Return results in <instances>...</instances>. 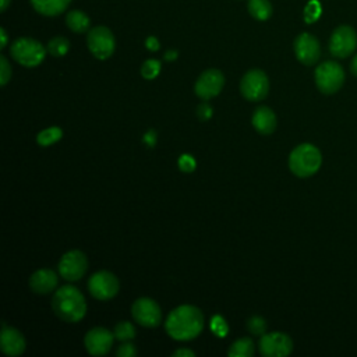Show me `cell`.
<instances>
[{
  "label": "cell",
  "mask_w": 357,
  "mask_h": 357,
  "mask_svg": "<svg viewBox=\"0 0 357 357\" xmlns=\"http://www.w3.org/2000/svg\"><path fill=\"white\" fill-rule=\"evenodd\" d=\"M0 349L4 354L11 357L22 354L25 350V339L22 333L3 324L1 335H0Z\"/></svg>",
  "instance_id": "2e32d148"
},
{
  "label": "cell",
  "mask_w": 357,
  "mask_h": 357,
  "mask_svg": "<svg viewBox=\"0 0 357 357\" xmlns=\"http://www.w3.org/2000/svg\"><path fill=\"white\" fill-rule=\"evenodd\" d=\"M10 3H11V0H1V3H0V11H6L7 7L10 6Z\"/></svg>",
  "instance_id": "ab89813d"
},
{
  "label": "cell",
  "mask_w": 357,
  "mask_h": 357,
  "mask_svg": "<svg viewBox=\"0 0 357 357\" xmlns=\"http://www.w3.org/2000/svg\"><path fill=\"white\" fill-rule=\"evenodd\" d=\"M88 268V259L85 254L79 250H71L66 252L59 262V273L63 279L68 282H75L81 279Z\"/></svg>",
  "instance_id": "8fae6325"
},
{
  "label": "cell",
  "mask_w": 357,
  "mask_h": 357,
  "mask_svg": "<svg viewBox=\"0 0 357 357\" xmlns=\"http://www.w3.org/2000/svg\"><path fill=\"white\" fill-rule=\"evenodd\" d=\"M319 14H321V6L317 0H311L304 8V20L308 24L317 21L319 18Z\"/></svg>",
  "instance_id": "83f0119b"
},
{
  "label": "cell",
  "mask_w": 357,
  "mask_h": 357,
  "mask_svg": "<svg viewBox=\"0 0 357 357\" xmlns=\"http://www.w3.org/2000/svg\"><path fill=\"white\" fill-rule=\"evenodd\" d=\"M159 73H160V61L159 60L149 59L141 66V75L145 79H153L158 77Z\"/></svg>",
  "instance_id": "484cf974"
},
{
  "label": "cell",
  "mask_w": 357,
  "mask_h": 357,
  "mask_svg": "<svg viewBox=\"0 0 357 357\" xmlns=\"http://www.w3.org/2000/svg\"><path fill=\"white\" fill-rule=\"evenodd\" d=\"M258 346L264 357H286L293 350V342L290 336L283 332L264 333Z\"/></svg>",
  "instance_id": "30bf717a"
},
{
  "label": "cell",
  "mask_w": 357,
  "mask_h": 357,
  "mask_svg": "<svg viewBox=\"0 0 357 357\" xmlns=\"http://www.w3.org/2000/svg\"><path fill=\"white\" fill-rule=\"evenodd\" d=\"M29 286L38 294H47L56 289L57 275L52 269H38L31 275Z\"/></svg>",
  "instance_id": "e0dca14e"
},
{
  "label": "cell",
  "mask_w": 357,
  "mask_h": 357,
  "mask_svg": "<svg viewBox=\"0 0 357 357\" xmlns=\"http://www.w3.org/2000/svg\"><path fill=\"white\" fill-rule=\"evenodd\" d=\"M247 8L251 17L258 21H265L272 15V4L269 0H250Z\"/></svg>",
  "instance_id": "44dd1931"
},
{
  "label": "cell",
  "mask_w": 357,
  "mask_h": 357,
  "mask_svg": "<svg viewBox=\"0 0 357 357\" xmlns=\"http://www.w3.org/2000/svg\"><path fill=\"white\" fill-rule=\"evenodd\" d=\"M195 159L191 155H181L178 159V167L185 173L192 172L195 169Z\"/></svg>",
  "instance_id": "4dcf8cb0"
},
{
  "label": "cell",
  "mask_w": 357,
  "mask_h": 357,
  "mask_svg": "<svg viewBox=\"0 0 357 357\" xmlns=\"http://www.w3.org/2000/svg\"><path fill=\"white\" fill-rule=\"evenodd\" d=\"M357 47V33L350 25L335 28L329 39V52L337 59L349 57Z\"/></svg>",
  "instance_id": "ba28073f"
},
{
  "label": "cell",
  "mask_w": 357,
  "mask_h": 357,
  "mask_svg": "<svg viewBox=\"0 0 357 357\" xmlns=\"http://www.w3.org/2000/svg\"><path fill=\"white\" fill-rule=\"evenodd\" d=\"M247 329L252 333V335H264L266 333V322L264 318L254 315L247 321Z\"/></svg>",
  "instance_id": "4316f807"
},
{
  "label": "cell",
  "mask_w": 357,
  "mask_h": 357,
  "mask_svg": "<svg viewBox=\"0 0 357 357\" xmlns=\"http://www.w3.org/2000/svg\"><path fill=\"white\" fill-rule=\"evenodd\" d=\"M254 351V342L250 337H241L231 343V346L227 350V354L230 357H252Z\"/></svg>",
  "instance_id": "7402d4cb"
},
{
  "label": "cell",
  "mask_w": 357,
  "mask_h": 357,
  "mask_svg": "<svg viewBox=\"0 0 357 357\" xmlns=\"http://www.w3.org/2000/svg\"><path fill=\"white\" fill-rule=\"evenodd\" d=\"M176 57H177V52H176V50H169V52H166V53H165V59H166V60H169V61L174 60Z\"/></svg>",
  "instance_id": "f35d334b"
},
{
  "label": "cell",
  "mask_w": 357,
  "mask_h": 357,
  "mask_svg": "<svg viewBox=\"0 0 357 357\" xmlns=\"http://www.w3.org/2000/svg\"><path fill=\"white\" fill-rule=\"evenodd\" d=\"M315 85L319 89V92L325 95L336 93L344 84V70L343 67L333 61L328 60L321 63L314 73Z\"/></svg>",
  "instance_id": "277c9868"
},
{
  "label": "cell",
  "mask_w": 357,
  "mask_h": 357,
  "mask_svg": "<svg viewBox=\"0 0 357 357\" xmlns=\"http://www.w3.org/2000/svg\"><path fill=\"white\" fill-rule=\"evenodd\" d=\"M113 337L114 335H112V332L107 331L106 328H102V326L92 328L85 335V339H84L85 349L92 356H105L112 349Z\"/></svg>",
  "instance_id": "9a60e30c"
},
{
  "label": "cell",
  "mask_w": 357,
  "mask_h": 357,
  "mask_svg": "<svg viewBox=\"0 0 357 357\" xmlns=\"http://www.w3.org/2000/svg\"><path fill=\"white\" fill-rule=\"evenodd\" d=\"M240 91L247 100H261L269 92V79L262 70H250L241 78Z\"/></svg>",
  "instance_id": "52a82bcc"
},
{
  "label": "cell",
  "mask_w": 357,
  "mask_h": 357,
  "mask_svg": "<svg viewBox=\"0 0 357 357\" xmlns=\"http://www.w3.org/2000/svg\"><path fill=\"white\" fill-rule=\"evenodd\" d=\"M211 329L213 331V333L219 337H223L226 336V333L229 332V326L226 324V321L220 317V315H215L212 319H211Z\"/></svg>",
  "instance_id": "f1b7e54d"
},
{
  "label": "cell",
  "mask_w": 357,
  "mask_h": 357,
  "mask_svg": "<svg viewBox=\"0 0 357 357\" xmlns=\"http://www.w3.org/2000/svg\"><path fill=\"white\" fill-rule=\"evenodd\" d=\"M0 35H1V43H0V47L4 49L6 45H7V33H6V29L4 28H0Z\"/></svg>",
  "instance_id": "74e56055"
},
{
  "label": "cell",
  "mask_w": 357,
  "mask_h": 357,
  "mask_svg": "<svg viewBox=\"0 0 357 357\" xmlns=\"http://www.w3.org/2000/svg\"><path fill=\"white\" fill-rule=\"evenodd\" d=\"M350 71L354 77H357V54H354V57L351 59V63H350Z\"/></svg>",
  "instance_id": "8d00e7d4"
},
{
  "label": "cell",
  "mask_w": 357,
  "mask_h": 357,
  "mask_svg": "<svg viewBox=\"0 0 357 357\" xmlns=\"http://www.w3.org/2000/svg\"><path fill=\"white\" fill-rule=\"evenodd\" d=\"M119 279L109 271H99L89 278V293L102 301L113 298L119 293Z\"/></svg>",
  "instance_id": "9c48e42d"
},
{
  "label": "cell",
  "mask_w": 357,
  "mask_h": 357,
  "mask_svg": "<svg viewBox=\"0 0 357 357\" xmlns=\"http://www.w3.org/2000/svg\"><path fill=\"white\" fill-rule=\"evenodd\" d=\"M54 314L66 322H78L86 312V303L82 293L74 286L60 287L52 300Z\"/></svg>",
  "instance_id": "7a4b0ae2"
},
{
  "label": "cell",
  "mask_w": 357,
  "mask_h": 357,
  "mask_svg": "<svg viewBox=\"0 0 357 357\" xmlns=\"http://www.w3.org/2000/svg\"><path fill=\"white\" fill-rule=\"evenodd\" d=\"M68 49H70V42L63 36H54L47 43V52L56 57L64 56L68 52Z\"/></svg>",
  "instance_id": "cb8c5ba5"
},
{
  "label": "cell",
  "mask_w": 357,
  "mask_h": 357,
  "mask_svg": "<svg viewBox=\"0 0 357 357\" xmlns=\"http://www.w3.org/2000/svg\"><path fill=\"white\" fill-rule=\"evenodd\" d=\"M195 353L190 349H178L173 353V357H194Z\"/></svg>",
  "instance_id": "e575fe53"
},
{
  "label": "cell",
  "mask_w": 357,
  "mask_h": 357,
  "mask_svg": "<svg viewBox=\"0 0 357 357\" xmlns=\"http://www.w3.org/2000/svg\"><path fill=\"white\" fill-rule=\"evenodd\" d=\"M145 46H146L151 52H156L160 45H159L158 38H155V36H148L146 40H145Z\"/></svg>",
  "instance_id": "836d02e7"
},
{
  "label": "cell",
  "mask_w": 357,
  "mask_h": 357,
  "mask_svg": "<svg viewBox=\"0 0 357 357\" xmlns=\"http://www.w3.org/2000/svg\"><path fill=\"white\" fill-rule=\"evenodd\" d=\"M66 24L67 26L73 31V32H77V33H82V32H86L89 29V17L84 13V11H79V10H71L67 13V17H66Z\"/></svg>",
  "instance_id": "ffe728a7"
},
{
  "label": "cell",
  "mask_w": 357,
  "mask_h": 357,
  "mask_svg": "<svg viewBox=\"0 0 357 357\" xmlns=\"http://www.w3.org/2000/svg\"><path fill=\"white\" fill-rule=\"evenodd\" d=\"M197 110H198V117L201 120H208L212 116V107L208 103H201Z\"/></svg>",
  "instance_id": "d6a6232c"
},
{
  "label": "cell",
  "mask_w": 357,
  "mask_h": 357,
  "mask_svg": "<svg viewBox=\"0 0 357 357\" xmlns=\"http://www.w3.org/2000/svg\"><path fill=\"white\" fill-rule=\"evenodd\" d=\"M11 78V67L4 56H0V84L6 85Z\"/></svg>",
  "instance_id": "f546056e"
},
{
  "label": "cell",
  "mask_w": 357,
  "mask_h": 357,
  "mask_svg": "<svg viewBox=\"0 0 357 357\" xmlns=\"http://www.w3.org/2000/svg\"><path fill=\"white\" fill-rule=\"evenodd\" d=\"M86 45L91 53L96 59L106 60L113 54L116 47V40H114V35L107 26L98 25L89 29L86 36Z\"/></svg>",
  "instance_id": "8992f818"
},
{
  "label": "cell",
  "mask_w": 357,
  "mask_h": 357,
  "mask_svg": "<svg viewBox=\"0 0 357 357\" xmlns=\"http://www.w3.org/2000/svg\"><path fill=\"white\" fill-rule=\"evenodd\" d=\"M167 335L176 340H191L197 337L204 328V315L194 305H178L174 308L165 322Z\"/></svg>",
  "instance_id": "6da1fadb"
},
{
  "label": "cell",
  "mask_w": 357,
  "mask_h": 357,
  "mask_svg": "<svg viewBox=\"0 0 357 357\" xmlns=\"http://www.w3.org/2000/svg\"><path fill=\"white\" fill-rule=\"evenodd\" d=\"M294 53L304 66H314L321 57V45L314 35L303 32L294 39Z\"/></svg>",
  "instance_id": "4fadbf2b"
},
{
  "label": "cell",
  "mask_w": 357,
  "mask_h": 357,
  "mask_svg": "<svg viewBox=\"0 0 357 357\" xmlns=\"http://www.w3.org/2000/svg\"><path fill=\"white\" fill-rule=\"evenodd\" d=\"M10 54L24 67H36L43 61L46 50L45 46L36 39L18 38L11 43Z\"/></svg>",
  "instance_id": "5b68a950"
},
{
  "label": "cell",
  "mask_w": 357,
  "mask_h": 357,
  "mask_svg": "<svg viewBox=\"0 0 357 357\" xmlns=\"http://www.w3.org/2000/svg\"><path fill=\"white\" fill-rule=\"evenodd\" d=\"M252 126L262 135L272 134L276 128V116L273 110L268 106H259L255 109L252 114Z\"/></svg>",
  "instance_id": "ac0fdd59"
},
{
  "label": "cell",
  "mask_w": 357,
  "mask_h": 357,
  "mask_svg": "<svg viewBox=\"0 0 357 357\" xmlns=\"http://www.w3.org/2000/svg\"><path fill=\"white\" fill-rule=\"evenodd\" d=\"M113 335L117 340L120 342H126V340H131L135 336V328L131 322L128 321H121L114 326Z\"/></svg>",
  "instance_id": "d4e9b609"
},
{
  "label": "cell",
  "mask_w": 357,
  "mask_h": 357,
  "mask_svg": "<svg viewBox=\"0 0 357 357\" xmlns=\"http://www.w3.org/2000/svg\"><path fill=\"white\" fill-rule=\"evenodd\" d=\"M322 163L321 151L312 144L297 145L289 156V167L291 173L300 178H307L315 174Z\"/></svg>",
  "instance_id": "3957f363"
},
{
  "label": "cell",
  "mask_w": 357,
  "mask_h": 357,
  "mask_svg": "<svg viewBox=\"0 0 357 357\" xmlns=\"http://www.w3.org/2000/svg\"><path fill=\"white\" fill-rule=\"evenodd\" d=\"M63 137V131L61 128L59 127H49V128H45L42 130L38 137H36V141L40 146H49L54 142H57L60 138Z\"/></svg>",
  "instance_id": "603a6c76"
},
{
  "label": "cell",
  "mask_w": 357,
  "mask_h": 357,
  "mask_svg": "<svg viewBox=\"0 0 357 357\" xmlns=\"http://www.w3.org/2000/svg\"><path fill=\"white\" fill-rule=\"evenodd\" d=\"M225 85L223 73L216 68L205 70L195 82V93L201 99H211L220 93Z\"/></svg>",
  "instance_id": "5bb4252c"
},
{
  "label": "cell",
  "mask_w": 357,
  "mask_h": 357,
  "mask_svg": "<svg viewBox=\"0 0 357 357\" xmlns=\"http://www.w3.org/2000/svg\"><path fill=\"white\" fill-rule=\"evenodd\" d=\"M144 141H145L149 146H152V145L155 144V141H156V135H155V132H153V131H149L148 134H145Z\"/></svg>",
  "instance_id": "d590c367"
},
{
  "label": "cell",
  "mask_w": 357,
  "mask_h": 357,
  "mask_svg": "<svg viewBox=\"0 0 357 357\" xmlns=\"http://www.w3.org/2000/svg\"><path fill=\"white\" fill-rule=\"evenodd\" d=\"M131 314L137 324L146 328H155L162 321L160 307L155 300L149 297H141L135 300L131 307Z\"/></svg>",
  "instance_id": "7c38bea8"
},
{
  "label": "cell",
  "mask_w": 357,
  "mask_h": 357,
  "mask_svg": "<svg viewBox=\"0 0 357 357\" xmlns=\"http://www.w3.org/2000/svg\"><path fill=\"white\" fill-rule=\"evenodd\" d=\"M117 357H134L137 354V349L131 343H121L116 350Z\"/></svg>",
  "instance_id": "1f68e13d"
},
{
  "label": "cell",
  "mask_w": 357,
  "mask_h": 357,
  "mask_svg": "<svg viewBox=\"0 0 357 357\" xmlns=\"http://www.w3.org/2000/svg\"><path fill=\"white\" fill-rule=\"evenodd\" d=\"M71 0H31L32 7L42 15L54 17L66 11Z\"/></svg>",
  "instance_id": "d6986e66"
}]
</instances>
